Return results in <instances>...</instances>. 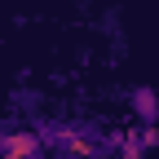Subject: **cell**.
I'll return each instance as SVG.
<instances>
[{"mask_svg": "<svg viewBox=\"0 0 159 159\" xmlns=\"http://www.w3.org/2000/svg\"><path fill=\"white\" fill-rule=\"evenodd\" d=\"M119 146L128 159H146L150 150H159V133H155V124H137L128 137H119Z\"/></svg>", "mask_w": 159, "mask_h": 159, "instance_id": "1", "label": "cell"}, {"mask_svg": "<svg viewBox=\"0 0 159 159\" xmlns=\"http://www.w3.org/2000/svg\"><path fill=\"white\" fill-rule=\"evenodd\" d=\"M128 106L137 115V124H159V93L155 89H146V84L128 89Z\"/></svg>", "mask_w": 159, "mask_h": 159, "instance_id": "2", "label": "cell"}]
</instances>
